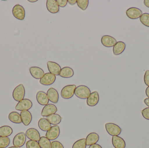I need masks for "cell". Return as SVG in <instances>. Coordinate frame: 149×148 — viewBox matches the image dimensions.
<instances>
[{
	"mask_svg": "<svg viewBox=\"0 0 149 148\" xmlns=\"http://www.w3.org/2000/svg\"><path fill=\"white\" fill-rule=\"evenodd\" d=\"M51 148H64L63 144L58 141H54L51 142Z\"/></svg>",
	"mask_w": 149,
	"mask_h": 148,
	"instance_id": "e575fe53",
	"label": "cell"
},
{
	"mask_svg": "<svg viewBox=\"0 0 149 148\" xmlns=\"http://www.w3.org/2000/svg\"><path fill=\"white\" fill-rule=\"evenodd\" d=\"M12 14L14 17L21 21L24 20L25 12L24 8L19 4H16L13 7Z\"/></svg>",
	"mask_w": 149,
	"mask_h": 148,
	"instance_id": "5b68a950",
	"label": "cell"
},
{
	"mask_svg": "<svg viewBox=\"0 0 149 148\" xmlns=\"http://www.w3.org/2000/svg\"><path fill=\"white\" fill-rule=\"evenodd\" d=\"M101 41L102 45L107 47H113L117 42L115 38L109 35L103 36L102 37Z\"/></svg>",
	"mask_w": 149,
	"mask_h": 148,
	"instance_id": "4fadbf2b",
	"label": "cell"
},
{
	"mask_svg": "<svg viewBox=\"0 0 149 148\" xmlns=\"http://www.w3.org/2000/svg\"><path fill=\"white\" fill-rule=\"evenodd\" d=\"M22 123L25 126H28L32 121V116L31 113L29 110L22 111L20 114Z\"/></svg>",
	"mask_w": 149,
	"mask_h": 148,
	"instance_id": "d6986e66",
	"label": "cell"
},
{
	"mask_svg": "<svg viewBox=\"0 0 149 148\" xmlns=\"http://www.w3.org/2000/svg\"><path fill=\"white\" fill-rule=\"evenodd\" d=\"M47 66L50 73L55 75V76L59 75L62 69L58 63L55 62L49 61L47 62Z\"/></svg>",
	"mask_w": 149,
	"mask_h": 148,
	"instance_id": "9a60e30c",
	"label": "cell"
},
{
	"mask_svg": "<svg viewBox=\"0 0 149 148\" xmlns=\"http://www.w3.org/2000/svg\"><path fill=\"white\" fill-rule=\"evenodd\" d=\"M140 21L143 25L149 28V14L143 13L140 17Z\"/></svg>",
	"mask_w": 149,
	"mask_h": 148,
	"instance_id": "4dcf8cb0",
	"label": "cell"
},
{
	"mask_svg": "<svg viewBox=\"0 0 149 148\" xmlns=\"http://www.w3.org/2000/svg\"><path fill=\"white\" fill-rule=\"evenodd\" d=\"M13 133V129L8 126H3L0 127V137H8Z\"/></svg>",
	"mask_w": 149,
	"mask_h": 148,
	"instance_id": "83f0119b",
	"label": "cell"
},
{
	"mask_svg": "<svg viewBox=\"0 0 149 148\" xmlns=\"http://www.w3.org/2000/svg\"><path fill=\"white\" fill-rule=\"evenodd\" d=\"M26 146L27 148H41L38 142L31 140L26 142Z\"/></svg>",
	"mask_w": 149,
	"mask_h": 148,
	"instance_id": "836d02e7",
	"label": "cell"
},
{
	"mask_svg": "<svg viewBox=\"0 0 149 148\" xmlns=\"http://www.w3.org/2000/svg\"><path fill=\"white\" fill-rule=\"evenodd\" d=\"M76 86L75 85H69L65 86L61 90V96L63 99H70L73 97Z\"/></svg>",
	"mask_w": 149,
	"mask_h": 148,
	"instance_id": "7a4b0ae2",
	"label": "cell"
},
{
	"mask_svg": "<svg viewBox=\"0 0 149 148\" xmlns=\"http://www.w3.org/2000/svg\"><path fill=\"white\" fill-rule=\"evenodd\" d=\"M88 148H102L100 145L98 144H95L89 146Z\"/></svg>",
	"mask_w": 149,
	"mask_h": 148,
	"instance_id": "f35d334b",
	"label": "cell"
},
{
	"mask_svg": "<svg viewBox=\"0 0 149 148\" xmlns=\"http://www.w3.org/2000/svg\"><path fill=\"white\" fill-rule=\"evenodd\" d=\"M26 136L24 132H20L16 135L13 139V144L15 147H21L25 144Z\"/></svg>",
	"mask_w": 149,
	"mask_h": 148,
	"instance_id": "ba28073f",
	"label": "cell"
},
{
	"mask_svg": "<svg viewBox=\"0 0 149 148\" xmlns=\"http://www.w3.org/2000/svg\"><path fill=\"white\" fill-rule=\"evenodd\" d=\"M46 119L51 124L57 125L61 122L62 117L58 114H53L46 117Z\"/></svg>",
	"mask_w": 149,
	"mask_h": 148,
	"instance_id": "484cf974",
	"label": "cell"
},
{
	"mask_svg": "<svg viewBox=\"0 0 149 148\" xmlns=\"http://www.w3.org/2000/svg\"><path fill=\"white\" fill-rule=\"evenodd\" d=\"M57 107L53 104H48L45 105L41 113V115L42 116H47L53 114H56L57 112Z\"/></svg>",
	"mask_w": 149,
	"mask_h": 148,
	"instance_id": "8fae6325",
	"label": "cell"
},
{
	"mask_svg": "<svg viewBox=\"0 0 149 148\" xmlns=\"http://www.w3.org/2000/svg\"><path fill=\"white\" fill-rule=\"evenodd\" d=\"M26 137L31 140L35 141H39L40 138V134L39 132L35 128L29 129L25 133Z\"/></svg>",
	"mask_w": 149,
	"mask_h": 148,
	"instance_id": "7c38bea8",
	"label": "cell"
},
{
	"mask_svg": "<svg viewBox=\"0 0 149 148\" xmlns=\"http://www.w3.org/2000/svg\"><path fill=\"white\" fill-rule=\"evenodd\" d=\"M100 96L99 93L97 91H94L91 93L88 98L87 99V104L89 107L96 106L99 102Z\"/></svg>",
	"mask_w": 149,
	"mask_h": 148,
	"instance_id": "5bb4252c",
	"label": "cell"
},
{
	"mask_svg": "<svg viewBox=\"0 0 149 148\" xmlns=\"http://www.w3.org/2000/svg\"><path fill=\"white\" fill-rule=\"evenodd\" d=\"M36 100L38 103L42 106H45L49 104V100L47 94L42 91H39L37 93Z\"/></svg>",
	"mask_w": 149,
	"mask_h": 148,
	"instance_id": "e0dca14e",
	"label": "cell"
},
{
	"mask_svg": "<svg viewBox=\"0 0 149 148\" xmlns=\"http://www.w3.org/2000/svg\"><path fill=\"white\" fill-rule=\"evenodd\" d=\"M89 3L88 0H77L76 3L78 7L83 10H85L88 8Z\"/></svg>",
	"mask_w": 149,
	"mask_h": 148,
	"instance_id": "1f68e13d",
	"label": "cell"
},
{
	"mask_svg": "<svg viewBox=\"0 0 149 148\" xmlns=\"http://www.w3.org/2000/svg\"><path fill=\"white\" fill-rule=\"evenodd\" d=\"M38 143L41 148H51L50 140L46 137H41L38 141Z\"/></svg>",
	"mask_w": 149,
	"mask_h": 148,
	"instance_id": "f1b7e54d",
	"label": "cell"
},
{
	"mask_svg": "<svg viewBox=\"0 0 149 148\" xmlns=\"http://www.w3.org/2000/svg\"><path fill=\"white\" fill-rule=\"evenodd\" d=\"M125 43L122 41L117 42L113 47V53L115 55H119L123 53L126 48Z\"/></svg>",
	"mask_w": 149,
	"mask_h": 148,
	"instance_id": "603a6c76",
	"label": "cell"
},
{
	"mask_svg": "<svg viewBox=\"0 0 149 148\" xmlns=\"http://www.w3.org/2000/svg\"><path fill=\"white\" fill-rule=\"evenodd\" d=\"M47 95L49 101H50L52 103H57L58 102L59 95L56 89L53 88H50L48 89Z\"/></svg>",
	"mask_w": 149,
	"mask_h": 148,
	"instance_id": "ac0fdd59",
	"label": "cell"
},
{
	"mask_svg": "<svg viewBox=\"0 0 149 148\" xmlns=\"http://www.w3.org/2000/svg\"><path fill=\"white\" fill-rule=\"evenodd\" d=\"M142 14V11L141 9L134 7L130 8L126 11L127 16L132 20L138 19Z\"/></svg>",
	"mask_w": 149,
	"mask_h": 148,
	"instance_id": "30bf717a",
	"label": "cell"
},
{
	"mask_svg": "<svg viewBox=\"0 0 149 148\" xmlns=\"http://www.w3.org/2000/svg\"><path fill=\"white\" fill-rule=\"evenodd\" d=\"M56 80V76L50 73L45 74L40 79L39 82L41 84L45 86H49L54 83Z\"/></svg>",
	"mask_w": 149,
	"mask_h": 148,
	"instance_id": "8992f818",
	"label": "cell"
},
{
	"mask_svg": "<svg viewBox=\"0 0 149 148\" xmlns=\"http://www.w3.org/2000/svg\"><path fill=\"white\" fill-rule=\"evenodd\" d=\"M112 144L115 148H125L126 142L124 140L119 136H113Z\"/></svg>",
	"mask_w": 149,
	"mask_h": 148,
	"instance_id": "44dd1931",
	"label": "cell"
},
{
	"mask_svg": "<svg viewBox=\"0 0 149 148\" xmlns=\"http://www.w3.org/2000/svg\"><path fill=\"white\" fill-rule=\"evenodd\" d=\"M91 94L89 88L85 85H80L76 87L74 91V95L79 98L87 99Z\"/></svg>",
	"mask_w": 149,
	"mask_h": 148,
	"instance_id": "6da1fadb",
	"label": "cell"
},
{
	"mask_svg": "<svg viewBox=\"0 0 149 148\" xmlns=\"http://www.w3.org/2000/svg\"><path fill=\"white\" fill-rule=\"evenodd\" d=\"M33 106L32 102L28 99H24L19 101L15 107V109L18 111L28 110L31 109Z\"/></svg>",
	"mask_w": 149,
	"mask_h": 148,
	"instance_id": "9c48e42d",
	"label": "cell"
},
{
	"mask_svg": "<svg viewBox=\"0 0 149 148\" xmlns=\"http://www.w3.org/2000/svg\"><path fill=\"white\" fill-rule=\"evenodd\" d=\"M29 1L31 2H35L37 1V0H36V1Z\"/></svg>",
	"mask_w": 149,
	"mask_h": 148,
	"instance_id": "f6af8a7d",
	"label": "cell"
},
{
	"mask_svg": "<svg viewBox=\"0 0 149 148\" xmlns=\"http://www.w3.org/2000/svg\"><path fill=\"white\" fill-rule=\"evenodd\" d=\"M68 2L71 5H74L76 3V0H68Z\"/></svg>",
	"mask_w": 149,
	"mask_h": 148,
	"instance_id": "ab89813d",
	"label": "cell"
},
{
	"mask_svg": "<svg viewBox=\"0 0 149 148\" xmlns=\"http://www.w3.org/2000/svg\"><path fill=\"white\" fill-rule=\"evenodd\" d=\"M29 71L32 77L36 79H41L45 74L42 68L37 67H31Z\"/></svg>",
	"mask_w": 149,
	"mask_h": 148,
	"instance_id": "ffe728a7",
	"label": "cell"
},
{
	"mask_svg": "<svg viewBox=\"0 0 149 148\" xmlns=\"http://www.w3.org/2000/svg\"><path fill=\"white\" fill-rule=\"evenodd\" d=\"M100 139V136L95 133H91L88 135L86 138V143L87 146H91L96 144Z\"/></svg>",
	"mask_w": 149,
	"mask_h": 148,
	"instance_id": "7402d4cb",
	"label": "cell"
},
{
	"mask_svg": "<svg viewBox=\"0 0 149 148\" xmlns=\"http://www.w3.org/2000/svg\"><path fill=\"white\" fill-rule=\"evenodd\" d=\"M46 8L49 12L56 14L59 11V7L56 0H47Z\"/></svg>",
	"mask_w": 149,
	"mask_h": 148,
	"instance_id": "2e32d148",
	"label": "cell"
},
{
	"mask_svg": "<svg viewBox=\"0 0 149 148\" xmlns=\"http://www.w3.org/2000/svg\"><path fill=\"white\" fill-rule=\"evenodd\" d=\"M105 128L109 134L112 136H118L122 132L121 128L116 124L113 123H107L105 124Z\"/></svg>",
	"mask_w": 149,
	"mask_h": 148,
	"instance_id": "277c9868",
	"label": "cell"
},
{
	"mask_svg": "<svg viewBox=\"0 0 149 148\" xmlns=\"http://www.w3.org/2000/svg\"><path fill=\"white\" fill-rule=\"evenodd\" d=\"M86 139H81L75 142L72 146V148H86Z\"/></svg>",
	"mask_w": 149,
	"mask_h": 148,
	"instance_id": "f546056e",
	"label": "cell"
},
{
	"mask_svg": "<svg viewBox=\"0 0 149 148\" xmlns=\"http://www.w3.org/2000/svg\"><path fill=\"white\" fill-rule=\"evenodd\" d=\"M144 4L146 7L149 8V0H145V1H144Z\"/></svg>",
	"mask_w": 149,
	"mask_h": 148,
	"instance_id": "b9f144b4",
	"label": "cell"
},
{
	"mask_svg": "<svg viewBox=\"0 0 149 148\" xmlns=\"http://www.w3.org/2000/svg\"><path fill=\"white\" fill-rule=\"evenodd\" d=\"M142 115L144 119L149 120V107L146 108L142 111Z\"/></svg>",
	"mask_w": 149,
	"mask_h": 148,
	"instance_id": "d590c367",
	"label": "cell"
},
{
	"mask_svg": "<svg viewBox=\"0 0 149 148\" xmlns=\"http://www.w3.org/2000/svg\"><path fill=\"white\" fill-rule=\"evenodd\" d=\"M10 143V139L8 137H0V148H5Z\"/></svg>",
	"mask_w": 149,
	"mask_h": 148,
	"instance_id": "d6a6232c",
	"label": "cell"
},
{
	"mask_svg": "<svg viewBox=\"0 0 149 148\" xmlns=\"http://www.w3.org/2000/svg\"><path fill=\"white\" fill-rule=\"evenodd\" d=\"M38 126L40 129L45 132H47L51 128V124L45 118H41L38 121Z\"/></svg>",
	"mask_w": 149,
	"mask_h": 148,
	"instance_id": "d4e9b609",
	"label": "cell"
},
{
	"mask_svg": "<svg viewBox=\"0 0 149 148\" xmlns=\"http://www.w3.org/2000/svg\"><path fill=\"white\" fill-rule=\"evenodd\" d=\"M8 148H21V147H15V146H14V147H10Z\"/></svg>",
	"mask_w": 149,
	"mask_h": 148,
	"instance_id": "ee69618b",
	"label": "cell"
},
{
	"mask_svg": "<svg viewBox=\"0 0 149 148\" xmlns=\"http://www.w3.org/2000/svg\"><path fill=\"white\" fill-rule=\"evenodd\" d=\"M144 103L149 107V98H146V99H144Z\"/></svg>",
	"mask_w": 149,
	"mask_h": 148,
	"instance_id": "60d3db41",
	"label": "cell"
},
{
	"mask_svg": "<svg viewBox=\"0 0 149 148\" xmlns=\"http://www.w3.org/2000/svg\"><path fill=\"white\" fill-rule=\"evenodd\" d=\"M8 119L11 122L16 124L22 123V119L20 114L17 112H12L8 115Z\"/></svg>",
	"mask_w": 149,
	"mask_h": 148,
	"instance_id": "4316f807",
	"label": "cell"
},
{
	"mask_svg": "<svg viewBox=\"0 0 149 148\" xmlns=\"http://www.w3.org/2000/svg\"><path fill=\"white\" fill-rule=\"evenodd\" d=\"M146 94L147 96L149 98V87H148L146 88Z\"/></svg>",
	"mask_w": 149,
	"mask_h": 148,
	"instance_id": "7bdbcfd3",
	"label": "cell"
},
{
	"mask_svg": "<svg viewBox=\"0 0 149 148\" xmlns=\"http://www.w3.org/2000/svg\"><path fill=\"white\" fill-rule=\"evenodd\" d=\"M60 133V130L59 126L55 125L52 127L50 129L47 131L45 136L50 140H54L58 138Z\"/></svg>",
	"mask_w": 149,
	"mask_h": 148,
	"instance_id": "52a82bcc",
	"label": "cell"
},
{
	"mask_svg": "<svg viewBox=\"0 0 149 148\" xmlns=\"http://www.w3.org/2000/svg\"><path fill=\"white\" fill-rule=\"evenodd\" d=\"M56 2L59 7L64 8L67 5L68 0H57Z\"/></svg>",
	"mask_w": 149,
	"mask_h": 148,
	"instance_id": "8d00e7d4",
	"label": "cell"
},
{
	"mask_svg": "<svg viewBox=\"0 0 149 148\" xmlns=\"http://www.w3.org/2000/svg\"><path fill=\"white\" fill-rule=\"evenodd\" d=\"M25 89L22 84L17 86L13 92V97L15 101L19 102L23 100L25 96Z\"/></svg>",
	"mask_w": 149,
	"mask_h": 148,
	"instance_id": "3957f363",
	"label": "cell"
},
{
	"mask_svg": "<svg viewBox=\"0 0 149 148\" xmlns=\"http://www.w3.org/2000/svg\"><path fill=\"white\" fill-rule=\"evenodd\" d=\"M144 81L145 84L149 87V70H147L144 76Z\"/></svg>",
	"mask_w": 149,
	"mask_h": 148,
	"instance_id": "74e56055",
	"label": "cell"
},
{
	"mask_svg": "<svg viewBox=\"0 0 149 148\" xmlns=\"http://www.w3.org/2000/svg\"><path fill=\"white\" fill-rule=\"evenodd\" d=\"M74 74L73 69L70 67H66L61 69L59 75L63 78H69L72 77Z\"/></svg>",
	"mask_w": 149,
	"mask_h": 148,
	"instance_id": "cb8c5ba5",
	"label": "cell"
}]
</instances>
